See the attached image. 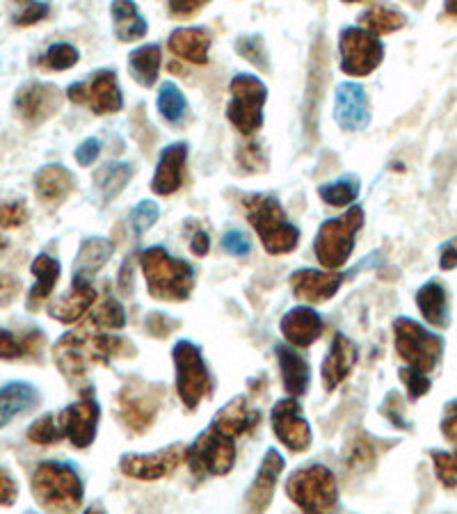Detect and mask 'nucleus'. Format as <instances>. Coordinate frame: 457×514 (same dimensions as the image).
<instances>
[{"label":"nucleus","instance_id":"obj_1","mask_svg":"<svg viewBox=\"0 0 457 514\" xmlns=\"http://www.w3.org/2000/svg\"><path fill=\"white\" fill-rule=\"evenodd\" d=\"M135 355V348L122 336L103 334L90 327L67 332L55 343L53 361L69 382H80L92 366H108L112 359Z\"/></svg>","mask_w":457,"mask_h":514},{"label":"nucleus","instance_id":"obj_2","mask_svg":"<svg viewBox=\"0 0 457 514\" xmlns=\"http://www.w3.org/2000/svg\"><path fill=\"white\" fill-rule=\"evenodd\" d=\"M243 206L247 220L259 234L263 247L272 256L291 254L300 245V229L288 220L284 206L272 195H245Z\"/></svg>","mask_w":457,"mask_h":514},{"label":"nucleus","instance_id":"obj_3","mask_svg":"<svg viewBox=\"0 0 457 514\" xmlns=\"http://www.w3.org/2000/svg\"><path fill=\"white\" fill-rule=\"evenodd\" d=\"M32 496L48 512H74L83 505L85 487L74 464L42 462L32 473Z\"/></svg>","mask_w":457,"mask_h":514},{"label":"nucleus","instance_id":"obj_4","mask_svg":"<svg viewBox=\"0 0 457 514\" xmlns=\"http://www.w3.org/2000/svg\"><path fill=\"white\" fill-rule=\"evenodd\" d=\"M140 265L151 297L163 302L188 300L195 286V270L188 261L176 259L165 247H151L142 252Z\"/></svg>","mask_w":457,"mask_h":514},{"label":"nucleus","instance_id":"obj_5","mask_svg":"<svg viewBox=\"0 0 457 514\" xmlns=\"http://www.w3.org/2000/svg\"><path fill=\"white\" fill-rule=\"evenodd\" d=\"M364 227V211L362 206H352L341 218H332L320 224L314 252L318 261L327 270H339L346 265L352 250H355V236Z\"/></svg>","mask_w":457,"mask_h":514},{"label":"nucleus","instance_id":"obj_6","mask_svg":"<svg viewBox=\"0 0 457 514\" xmlns=\"http://www.w3.org/2000/svg\"><path fill=\"white\" fill-rule=\"evenodd\" d=\"M286 494L304 512H330L339 501V485L330 469L311 464L288 478Z\"/></svg>","mask_w":457,"mask_h":514},{"label":"nucleus","instance_id":"obj_7","mask_svg":"<svg viewBox=\"0 0 457 514\" xmlns=\"http://www.w3.org/2000/svg\"><path fill=\"white\" fill-rule=\"evenodd\" d=\"M186 460L197 478L227 476L236 464V437L211 425L186 448Z\"/></svg>","mask_w":457,"mask_h":514},{"label":"nucleus","instance_id":"obj_8","mask_svg":"<svg viewBox=\"0 0 457 514\" xmlns=\"http://www.w3.org/2000/svg\"><path fill=\"white\" fill-rule=\"evenodd\" d=\"M176 366V391L186 409H197L211 393V373H208L202 350L192 341H179L172 350Z\"/></svg>","mask_w":457,"mask_h":514},{"label":"nucleus","instance_id":"obj_9","mask_svg":"<svg viewBox=\"0 0 457 514\" xmlns=\"http://www.w3.org/2000/svg\"><path fill=\"white\" fill-rule=\"evenodd\" d=\"M231 101L227 117L243 135H254L263 126V106H266L268 90L261 78L252 74H238L229 85Z\"/></svg>","mask_w":457,"mask_h":514},{"label":"nucleus","instance_id":"obj_10","mask_svg":"<svg viewBox=\"0 0 457 514\" xmlns=\"http://www.w3.org/2000/svg\"><path fill=\"white\" fill-rule=\"evenodd\" d=\"M396 350L414 371L430 373L439 364L444 352V341L426 327L414 323L412 318H398L394 323Z\"/></svg>","mask_w":457,"mask_h":514},{"label":"nucleus","instance_id":"obj_11","mask_svg":"<svg viewBox=\"0 0 457 514\" xmlns=\"http://www.w3.org/2000/svg\"><path fill=\"white\" fill-rule=\"evenodd\" d=\"M341 71L352 78L371 76L384 60V46L375 32L346 28L339 37Z\"/></svg>","mask_w":457,"mask_h":514},{"label":"nucleus","instance_id":"obj_12","mask_svg":"<svg viewBox=\"0 0 457 514\" xmlns=\"http://www.w3.org/2000/svg\"><path fill=\"white\" fill-rule=\"evenodd\" d=\"M67 99L76 106H90L94 115H112L124 108V96L119 90L117 76L108 69L96 71L85 83L69 85Z\"/></svg>","mask_w":457,"mask_h":514},{"label":"nucleus","instance_id":"obj_13","mask_svg":"<svg viewBox=\"0 0 457 514\" xmlns=\"http://www.w3.org/2000/svg\"><path fill=\"white\" fill-rule=\"evenodd\" d=\"M160 407V389L149 384H126L117 396L119 419L133 435H142L154 423Z\"/></svg>","mask_w":457,"mask_h":514},{"label":"nucleus","instance_id":"obj_14","mask_svg":"<svg viewBox=\"0 0 457 514\" xmlns=\"http://www.w3.org/2000/svg\"><path fill=\"white\" fill-rule=\"evenodd\" d=\"M62 106V94L55 85L42 83V80H30L21 85L14 96V110L23 122L30 126H39L51 119Z\"/></svg>","mask_w":457,"mask_h":514},{"label":"nucleus","instance_id":"obj_15","mask_svg":"<svg viewBox=\"0 0 457 514\" xmlns=\"http://www.w3.org/2000/svg\"><path fill=\"white\" fill-rule=\"evenodd\" d=\"M99 416L101 407L96 403V398L87 391V396L78 403L64 407L58 414V421L62 425L64 437L71 441V446L87 448L94 444L96 430H99Z\"/></svg>","mask_w":457,"mask_h":514},{"label":"nucleus","instance_id":"obj_16","mask_svg":"<svg viewBox=\"0 0 457 514\" xmlns=\"http://www.w3.org/2000/svg\"><path fill=\"white\" fill-rule=\"evenodd\" d=\"M186 460V446L172 444L151 455H124L119 462L124 476L135 480H160L170 476Z\"/></svg>","mask_w":457,"mask_h":514},{"label":"nucleus","instance_id":"obj_17","mask_svg":"<svg viewBox=\"0 0 457 514\" xmlns=\"http://www.w3.org/2000/svg\"><path fill=\"white\" fill-rule=\"evenodd\" d=\"M272 430L288 451L304 453L311 446V428L298 400L286 398L272 407Z\"/></svg>","mask_w":457,"mask_h":514},{"label":"nucleus","instance_id":"obj_18","mask_svg":"<svg viewBox=\"0 0 457 514\" xmlns=\"http://www.w3.org/2000/svg\"><path fill=\"white\" fill-rule=\"evenodd\" d=\"M334 119L343 131H364L371 124V103L362 85L341 83L336 87Z\"/></svg>","mask_w":457,"mask_h":514},{"label":"nucleus","instance_id":"obj_19","mask_svg":"<svg viewBox=\"0 0 457 514\" xmlns=\"http://www.w3.org/2000/svg\"><path fill=\"white\" fill-rule=\"evenodd\" d=\"M186 163H188L186 142H174L170 147H165L163 154L158 158L154 179L149 183L151 190L160 197L179 192L183 186V179H186Z\"/></svg>","mask_w":457,"mask_h":514},{"label":"nucleus","instance_id":"obj_20","mask_svg":"<svg viewBox=\"0 0 457 514\" xmlns=\"http://www.w3.org/2000/svg\"><path fill=\"white\" fill-rule=\"evenodd\" d=\"M284 467H286L284 455L279 453L277 448H268L254 483L250 485V489H247V508L252 512H266L270 508L272 496H275L277 480L282 476Z\"/></svg>","mask_w":457,"mask_h":514},{"label":"nucleus","instance_id":"obj_21","mask_svg":"<svg viewBox=\"0 0 457 514\" xmlns=\"http://www.w3.org/2000/svg\"><path fill=\"white\" fill-rule=\"evenodd\" d=\"M343 284V275L339 272H320V270H311L304 268L298 270L291 275V288L293 295L298 300H304L309 304H323L327 300L339 293V288Z\"/></svg>","mask_w":457,"mask_h":514},{"label":"nucleus","instance_id":"obj_22","mask_svg":"<svg viewBox=\"0 0 457 514\" xmlns=\"http://www.w3.org/2000/svg\"><path fill=\"white\" fill-rule=\"evenodd\" d=\"M94 302H96V288L92 286V279L74 277V281H71V291L67 295L58 297V300L48 307V313H51V318L60 320V323L71 325L76 323L85 311H90Z\"/></svg>","mask_w":457,"mask_h":514},{"label":"nucleus","instance_id":"obj_23","mask_svg":"<svg viewBox=\"0 0 457 514\" xmlns=\"http://www.w3.org/2000/svg\"><path fill=\"white\" fill-rule=\"evenodd\" d=\"M357 364V348L346 334H336L330 345V352L323 359V384L327 391H334L346 380Z\"/></svg>","mask_w":457,"mask_h":514},{"label":"nucleus","instance_id":"obj_24","mask_svg":"<svg viewBox=\"0 0 457 514\" xmlns=\"http://www.w3.org/2000/svg\"><path fill=\"white\" fill-rule=\"evenodd\" d=\"M323 318L309 307H295L282 318L284 339L295 348H309L323 334Z\"/></svg>","mask_w":457,"mask_h":514},{"label":"nucleus","instance_id":"obj_25","mask_svg":"<svg viewBox=\"0 0 457 514\" xmlns=\"http://www.w3.org/2000/svg\"><path fill=\"white\" fill-rule=\"evenodd\" d=\"M76 179L64 165H44L42 170L35 174V192L39 197V202H44L48 206L62 204L71 192H74Z\"/></svg>","mask_w":457,"mask_h":514},{"label":"nucleus","instance_id":"obj_26","mask_svg":"<svg viewBox=\"0 0 457 514\" xmlns=\"http://www.w3.org/2000/svg\"><path fill=\"white\" fill-rule=\"evenodd\" d=\"M39 391L30 382H7L0 387V428L10 425L16 416L28 414L39 405Z\"/></svg>","mask_w":457,"mask_h":514},{"label":"nucleus","instance_id":"obj_27","mask_svg":"<svg viewBox=\"0 0 457 514\" xmlns=\"http://www.w3.org/2000/svg\"><path fill=\"white\" fill-rule=\"evenodd\" d=\"M259 421H261V409L252 407L247 403V398H236L215 414L213 425L218 430L227 432L231 437H243L250 430H254L256 425H259Z\"/></svg>","mask_w":457,"mask_h":514},{"label":"nucleus","instance_id":"obj_28","mask_svg":"<svg viewBox=\"0 0 457 514\" xmlns=\"http://www.w3.org/2000/svg\"><path fill=\"white\" fill-rule=\"evenodd\" d=\"M167 46L176 55V58L186 60L190 64H202L208 62V48H211V35L204 28H179L174 30Z\"/></svg>","mask_w":457,"mask_h":514},{"label":"nucleus","instance_id":"obj_29","mask_svg":"<svg viewBox=\"0 0 457 514\" xmlns=\"http://www.w3.org/2000/svg\"><path fill=\"white\" fill-rule=\"evenodd\" d=\"M30 272L35 275V286L30 288L26 307H28V311H37L48 300V297H51L55 284L60 281L62 265L58 259H53V256L39 254L37 259L32 261Z\"/></svg>","mask_w":457,"mask_h":514},{"label":"nucleus","instance_id":"obj_30","mask_svg":"<svg viewBox=\"0 0 457 514\" xmlns=\"http://www.w3.org/2000/svg\"><path fill=\"white\" fill-rule=\"evenodd\" d=\"M275 355L279 361V371H282L284 389L295 398L304 396L309 389V382H311L307 361H304L298 352L288 348V345H277Z\"/></svg>","mask_w":457,"mask_h":514},{"label":"nucleus","instance_id":"obj_31","mask_svg":"<svg viewBox=\"0 0 457 514\" xmlns=\"http://www.w3.org/2000/svg\"><path fill=\"white\" fill-rule=\"evenodd\" d=\"M110 12L119 42H138V39L147 37L149 26L133 0H112Z\"/></svg>","mask_w":457,"mask_h":514},{"label":"nucleus","instance_id":"obj_32","mask_svg":"<svg viewBox=\"0 0 457 514\" xmlns=\"http://www.w3.org/2000/svg\"><path fill=\"white\" fill-rule=\"evenodd\" d=\"M112 252H115V243L108 238H85L80 245L76 263H74V277L92 279L103 265L110 261Z\"/></svg>","mask_w":457,"mask_h":514},{"label":"nucleus","instance_id":"obj_33","mask_svg":"<svg viewBox=\"0 0 457 514\" xmlns=\"http://www.w3.org/2000/svg\"><path fill=\"white\" fill-rule=\"evenodd\" d=\"M416 304H419L423 318H426L432 327H448V295L442 284L428 281L426 286H421L419 293H416Z\"/></svg>","mask_w":457,"mask_h":514},{"label":"nucleus","instance_id":"obj_34","mask_svg":"<svg viewBox=\"0 0 457 514\" xmlns=\"http://www.w3.org/2000/svg\"><path fill=\"white\" fill-rule=\"evenodd\" d=\"M160 62H163V55H160L158 44H147L128 55V71L142 87H154L160 74Z\"/></svg>","mask_w":457,"mask_h":514},{"label":"nucleus","instance_id":"obj_35","mask_svg":"<svg viewBox=\"0 0 457 514\" xmlns=\"http://www.w3.org/2000/svg\"><path fill=\"white\" fill-rule=\"evenodd\" d=\"M135 174V167L128 165V163H108L103 165L99 172L94 176V183L96 188L101 190V197L110 202V199H115L119 192L126 188V183L133 179Z\"/></svg>","mask_w":457,"mask_h":514},{"label":"nucleus","instance_id":"obj_36","mask_svg":"<svg viewBox=\"0 0 457 514\" xmlns=\"http://www.w3.org/2000/svg\"><path fill=\"white\" fill-rule=\"evenodd\" d=\"M359 23L362 28L375 32V35H391V32H398L400 28H405V14L394 10L389 5H373L371 10H366L359 16Z\"/></svg>","mask_w":457,"mask_h":514},{"label":"nucleus","instance_id":"obj_37","mask_svg":"<svg viewBox=\"0 0 457 514\" xmlns=\"http://www.w3.org/2000/svg\"><path fill=\"white\" fill-rule=\"evenodd\" d=\"M359 190H362V186H359V179L357 176H343V179L339 181H332V183H325V186L318 188V195L320 199H323L325 204L330 206H336V208H343L355 202V199L359 197Z\"/></svg>","mask_w":457,"mask_h":514},{"label":"nucleus","instance_id":"obj_38","mask_svg":"<svg viewBox=\"0 0 457 514\" xmlns=\"http://www.w3.org/2000/svg\"><path fill=\"white\" fill-rule=\"evenodd\" d=\"M44 341V336L39 332H32L28 336H14L10 329L0 327V359H19L26 357L30 352H35L39 348V343Z\"/></svg>","mask_w":457,"mask_h":514},{"label":"nucleus","instance_id":"obj_39","mask_svg":"<svg viewBox=\"0 0 457 514\" xmlns=\"http://www.w3.org/2000/svg\"><path fill=\"white\" fill-rule=\"evenodd\" d=\"M90 323L96 325V329H124L126 327V311L122 307V302L115 300L112 295H106L92 309Z\"/></svg>","mask_w":457,"mask_h":514},{"label":"nucleus","instance_id":"obj_40","mask_svg":"<svg viewBox=\"0 0 457 514\" xmlns=\"http://www.w3.org/2000/svg\"><path fill=\"white\" fill-rule=\"evenodd\" d=\"M156 103H158L160 115H163L165 122H170V124H179L188 112L186 96H183V92L174 83H163Z\"/></svg>","mask_w":457,"mask_h":514},{"label":"nucleus","instance_id":"obj_41","mask_svg":"<svg viewBox=\"0 0 457 514\" xmlns=\"http://www.w3.org/2000/svg\"><path fill=\"white\" fill-rule=\"evenodd\" d=\"M62 437H64V432L58 421V414H44L42 419H37L28 428V439L32 441V444H39V446L58 444Z\"/></svg>","mask_w":457,"mask_h":514},{"label":"nucleus","instance_id":"obj_42","mask_svg":"<svg viewBox=\"0 0 457 514\" xmlns=\"http://www.w3.org/2000/svg\"><path fill=\"white\" fill-rule=\"evenodd\" d=\"M236 51L240 58H245L247 62H252L256 69L261 71H270V60H268V51L263 46V39L259 35H247V37H238L236 39Z\"/></svg>","mask_w":457,"mask_h":514},{"label":"nucleus","instance_id":"obj_43","mask_svg":"<svg viewBox=\"0 0 457 514\" xmlns=\"http://www.w3.org/2000/svg\"><path fill=\"white\" fill-rule=\"evenodd\" d=\"M78 60H80V53L76 46H71L67 42H58L44 53L42 64L53 71H67L74 67V64H78Z\"/></svg>","mask_w":457,"mask_h":514},{"label":"nucleus","instance_id":"obj_44","mask_svg":"<svg viewBox=\"0 0 457 514\" xmlns=\"http://www.w3.org/2000/svg\"><path fill=\"white\" fill-rule=\"evenodd\" d=\"M375 460V448L373 441L366 437H355L348 444V453H346V462L350 469H366L371 467Z\"/></svg>","mask_w":457,"mask_h":514},{"label":"nucleus","instance_id":"obj_45","mask_svg":"<svg viewBox=\"0 0 457 514\" xmlns=\"http://www.w3.org/2000/svg\"><path fill=\"white\" fill-rule=\"evenodd\" d=\"M16 3L21 5V10L12 16V21L14 26H21V28L35 26V23L44 21L48 12H51V7L42 3V0H16Z\"/></svg>","mask_w":457,"mask_h":514},{"label":"nucleus","instance_id":"obj_46","mask_svg":"<svg viewBox=\"0 0 457 514\" xmlns=\"http://www.w3.org/2000/svg\"><path fill=\"white\" fill-rule=\"evenodd\" d=\"M160 215V208L156 202H151V199H144L138 206L131 211V227H133V234L135 236H142L144 231H149L154 227L156 220Z\"/></svg>","mask_w":457,"mask_h":514},{"label":"nucleus","instance_id":"obj_47","mask_svg":"<svg viewBox=\"0 0 457 514\" xmlns=\"http://www.w3.org/2000/svg\"><path fill=\"white\" fill-rule=\"evenodd\" d=\"M432 462H435L439 483L444 487H457V455L435 451Z\"/></svg>","mask_w":457,"mask_h":514},{"label":"nucleus","instance_id":"obj_48","mask_svg":"<svg viewBox=\"0 0 457 514\" xmlns=\"http://www.w3.org/2000/svg\"><path fill=\"white\" fill-rule=\"evenodd\" d=\"M238 163L243 165L245 172H261L263 167H266V156H263L261 151V144L250 142V144H243V147L238 149Z\"/></svg>","mask_w":457,"mask_h":514},{"label":"nucleus","instance_id":"obj_49","mask_svg":"<svg viewBox=\"0 0 457 514\" xmlns=\"http://www.w3.org/2000/svg\"><path fill=\"white\" fill-rule=\"evenodd\" d=\"M26 220H28V211L23 204L10 202V204L0 206V227H3V229L21 227V224Z\"/></svg>","mask_w":457,"mask_h":514},{"label":"nucleus","instance_id":"obj_50","mask_svg":"<svg viewBox=\"0 0 457 514\" xmlns=\"http://www.w3.org/2000/svg\"><path fill=\"white\" fill-rule=\"evenodd\" d=\"M144 325H147V332L158 336V339H165L167 334H172L174 329L179 327V323H176L174 318L165 316V313H160V311L149 313L147 320H144Z\"/></svg>","mask_w":457,"mask_h":514},{"label":"nucleus","instance_id":"obj_51","mask_svg":"<svg viewBox=\"0 0 457 514\" xmlns=\"http://www.w3.org/2000/svg\"><path fill=\"white\" fill-rule=\"evenodd\" d=\"M400 377H403V382L407 384V391H410L412 398H421L423 393L430 391V380H428L426 373L414 371V368L407 366V368H403V371H400Z\"/></svg>","mask_w":457,"mask_h":514},{"label":"nucleus","instance_id":"obj_52","mask_svg":"<svg viewBox=\"0 0 457 514\" xmlns=\"http://www.w3.org/2000/svg\"><path fill=\"white\" fill-rule=\"evenodd\" d=\"M222 247L224 252H229L231 256H247L252 252V243L250 238H247L243 231H227L222 238Z\"/></svg>","mask_w":457,"mask_h":514},{"label":"nucleus","instance_id":"obj_53","mask_svg":"<svg viewBox=\"0 0 457 514\" xmlns=\"http://www.w3.org/2000/svg\"><path fill=\"white\" fill-rule=\"evenodd\" d=\"M211 0H167V10L176 19H186V16L197 14L202 7H206Z\"/></svg>","mask_w":457,"mask_h":514},{"label":"nucleus","instance_id":"obj_54","mask_svg":"<svg viewBox=\"0 0 457 514\" xmlns=\"http://www.w3.org/2000/svg\"><path fill=\"white\" fill-rule=\"evenodd\" d=\"M16 496H19V487H16L10 471L0 467V508H10V505H14Z\"/></svg>","mask_w":457,"mask_h":514},{"label":"nucleus","instance_id":"obj_55","mask_svg":"<svg viewBox=\"0 0 457 514\" xmlns=\"http://www.w3.org/2000/svg\"><path fill=\"white\" fill-rule=\"evenodd\" d=\"M99 154H101V142L96 140V138H87V140L76 149L74 156H76V160H78V165L87 167V165H92L96 158H99Z\"/></svg>","mask_w":457,"mask_h":514},{"label":"nucleus","instance_id":"obj_56","mask_svg":"<svg viewBox=\"0 0 457 514\" xmlns=\"http://www.w3.org/2000/svg\"><path fill=\"white\" fill-rule=\"evenodd\" d=\"M133 268H135V263H133V254H131V256H128V259L124 261L122 270H119V279H117V286H119V291H122L124 295H131L133 286H135V279H133Z\"/></svg>","mask_w":457,"mask_h":514},{"label":"nucleus","instance_id":"obj_57","mask_svg":"<svg viewBox=\"0 0 457 514\" xmlns=\"http://www.w3.org/2000/svg\"><path fill=\"white\" fill-rule=\"evenodd\" d=\"M208 250H211V238H208L206 231H197V234L190 238V252L195 256H206Z\"/></svg>","mask_w":457,"mask_h":514},{"label":"nucleus","instance_id":"obj_58","mask_svg":"<svg viewBox=\"0 0 457 514\" xmlns=\"http://www.w3.org/2000/svg\"><path fill=\"white\" fill-rule=\"evenodd\" d=\"M439 265H442V270L457 268V240L442 247V261H439Z\"/></svg>","mask_w":457,"mask_h":514},{"label":"nucleus","instance_id":"obj_59","mask_svg":"<svg viewBox=\"0 0 457 514\" xmlns=\"http://www.w3.org/2000/svg\"><path fill=\"white\" fill-rule=\"evenodd\" d=\"M442 432H444V435H446L448 439L453 441V444H457V414L442 423Z\"/></svg>","mask_w":457,"mask_h":514},{"label":"nucleus","instance_id":"obj_60","mask_svg":"<svg viewBox=\"0 0 457 514\" xmlns=\"http://www.w3.org/2000/svg\"><path fill=\"white\" fill-rule=\"evenodd\" d=\"M446 12L448 14H453V16H457V0H446Z\"/></svg>","mask_w":457,"mask_h":514},{"label":"nucleus","instance_id":"obj_61","mask_svg":"<svg viewBox=\"0 0 457 514\" xmlns=\"http://www.w3.org/2000/svg\"><path fill=\"white\" fill-rule=\"evenodd\" d=\"M343 3H366V0H343Z\"/></svg>","mask_w":457,"mask_h":514},{"label":"nucleus","instance_id":"obj_62","mask_svg":"<svg viewBox=\"0 0 457 514\" xmlns=\"http://www.w3.org/2000/svg\"><path fill=\"white\" fill-rule=\"evenodd\" d=\"M3 247H5V240H0V250H3Z\"/></svg>","mask_w":457,"mask_h":514},{"label":"nucleus","instance_id":"obj_63","mask_svg":"<svg viewBox=\"0 0 457 514\" xmlns=\"http://www.w3.org/2000/svg\"><path fill=\"white\" fill-rule=\"evenodd\" d=\"M5 281H7V279H0V286H3V284H5Z\"/></svg>","mask_w":457,"mask_h":514}]
</instances>
